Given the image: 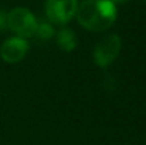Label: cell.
I'll list each match as a JSON object with an SVG mask.
<instances>
[{
    "instance_id": "3957f363",
    "label": "cell",
    "mask_w": 146,
    "mask_h": 145,
    "mask_svg": "<svg viewBox=\"0 0 146 145\" xmlns=\"http://www.w3.org/2000/svg\"><path fill=\"white\" fill-rule=\"evenodd\" d=\"M122 48V41L116 34H108L99 40L94 48V61L98 67H108L119 54Z\"/></svg>"
},
{
    "instance_id": "6da1fadb",
    "label": "cell",
    "mask_w": 146,
    "mask_h": 145,
    "mask_svg": "<svg viewBox=\"0 0 146 145\" xmlns=\"http://www.w3.org/2000/svg\"><path fill=\"white\" fill-rule=\"evenodd\" d=\"M78 23L90 31H105L116 20V4L111 0H84L77 9Z\"/></svg>"
},
{
    "instance_id": "277c9868",
    "label": "cell",
    "mask_w": 146,
    "mask_h": 145,
    "mask_svg": "<svg viewBox=\"0 0 146 145\" xmlns=\"http://www.w3.org/2000/svg\"><path fill=\"white\" fill-rule=\"evenodd\" d=\"M78 0H47L46 14L54 24L68 23L77 13Z\"/></svg>"
},
{
    "instance_id": "52a82bcc",
    "label": "cell",
    "mask_w": 146,
    "mask_h": 145,
    "mask_svg": "<svg viewBox=\"0 0 146 145\" xmlns=\"http://www.w3.org/2000/svg\"><path fill=\"white\" fill-rule=\"evenodd\" d=\"M52 34H54V29H52L51 23H47V21L37 23V29H36V33H34V36L37 39H40V40H48Z\"/></svg>"
},
{
    "instance_id": "ba28073f",
    "label": "cell",
    "mask_w": 146,
    "mask_h": 145,
    "mask_svg": "<svg viewBox=\"0 0 146 145\" xmlns=\"http://www.w3.org/2000/svg\"><path fill=\"white\" fill-rule=\"evenodd\" d=\"M7 29V13L0 10V30Z\"/></svg>"
},
{
    "instance_id": "7a4b0ae2",
    "label": "cell",
    "mask_w": 146,
    "mask_h": 145,
    "mask_svg": "<svg viewBox=\"0 0 146 145\" xmlns=\"http://www.w3.org/2000/svg\"><path fill=\"white\" fill-rule=\"evenodd\" d=\"M7 27L17 34V37H31L37 29L36 16L26 7H16L7 13Z\"/></svg>"
},
{
    "instance_id": "9c48e42d",
    "label": "cell",
    "mask_w": 146,
    "mask_h": 145,
    "mask_svg": "<svg viewBox=\"0 0 146 145\" xmlns=\"http://www.w3.org/2000/svg\"><path fill=\"white\" fill-rule=\"evenodd\" d=\"M113 4H125V3H128L129 0H111Z\"/></svg>"
},
{
    "instance_id": "5b68a950",
    "label": "cell",
    "mask_w": 146,
    "mask_h": 145,
    "mask_svg": "<svg viewBox=\"0 0 146 145\" xmlns=\"http://www.w3.org/2000/svg\"><path fill=\"white\" fill-rule=\"evenodd\" d=\"M29 51V43L21 37H11L7 39L1 47H0V55L6 63L16 64L24 58V55Z\"/></svg>"
},
{
    "instance_id": "8992f818",
    "label": "cell",
    "mask_w": 146,
    "mask_h": 145,
    "mask_svg": "<svg viewBox=\"0 0 146 145\" xmlns=\"http://www.w3.org/2000/svg\"><path fill=\"white\" fill-rule=\"evenodd\" d=\"M57 44L62 51H67V53L72 51L74 48L77 47V36H75V33L71 29H67V27L61 29L57 33Z\"/></svg>"
},
{
    "instance_id": "30bf717a",
    "label": "cell",
    "mask_w": 146,
    "mask_h": 145,
    "mask_svg": "<svg viewBox=\"0 0 146 145\" xmlns=\"http://www.w3.org/2000/svg\"><path fill=\"white\" fill-rule=\"evenodd\" d=\"M145 1H146V0H145Z\"/></svg>"
}]
</instances>
